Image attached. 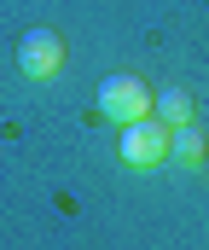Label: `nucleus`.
Here are the masks:
<instances>
[{
  "label": "nucleus",
  "mask_w": 209,
  "mask_h": 250,
  "mask_svg": "<svg viewBox=\"0 0 209 250\" xmlns=\"http://www.w3.org/2000/svg\"><path fill=\"white\" fill-rule=\"evenodd\" d=\"M169 146H174V128L157 123V117L128 123V128H122V140H116V151H122L128 169H157V163H169Z\"/></svg>",
  "instance_id": "1"
},
{
  "label": "nucleus",
  "mask_w": 209,
  "mask_h": 250,
  "mask_svg": "<svg viewBox=\"0 0 209 250\" xmlns=\"http://www.w3.org/2000/svg\"><path fill=\"white\" fill-rule=\"evenodd\" d=\"M151 105H157V99H151V87H145L139 76H105V87H99V117L116 123V128L151 117Z\"/></svg>",
  "instance_id": "2"
},
{
  "label": "nucleus",
  "mask_w": 209,
  "mask_h": 250,
  "mask_svg": "<svg viewBox=\"0 0 209 250\" xmlns=\"http://www.w3.org/2000/svg\"><path fill=\"white\" fill-rule=\"evenodd\" d=\"M18 64H23V76H35V82L58 76V70H64V35H58V29H29V35L18 41Z\"/></svg>",
  "instance_id": "3"
},
{
  "label": "nucleus",
  "mask_w": 209,
  "mask_h": 250,
  "mask_svg": "<svg viewBox=\"0 0 209 250\" xmlns=\"http://www.w3.org/2000/svg\"><path fill=\"white\" fill-rule=\"evenodd\" d=\"M151 117L169 123V128H186V123H192V93H186V87H163L157 105H151Z\"/></svg>",
  "instance_id": "4"
},
{
  "label": "nucleus",
  "mask_w": 209,
  "mask_h": 250,
  "mask_svg": "<svg viewBox=\"0 0 209 250\" xmlns=\"http://www.w3.org/2000/svg\"><path fill=\"white\" fill-rule=\"evenodd\" d=\"M169 157H174V163H186V169H198V163H204V134H198L192 123H186V128H174V146H169Z\"/></svg>",
  "instance_id": "5"
}]
</instances>
